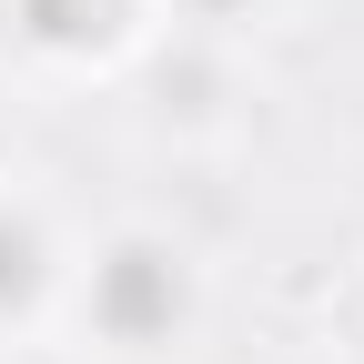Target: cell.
<instances>
[{"label": "cell", "instance_id": "6da1fadb", "mask_svg": "<svg viewBox=\"0 0 364 364\" xmlns=\"http://www.w3.org/2000/svg\"><path fill=\"white\" fill-rule=\"evenodd\" d=\"M203 253L172 233V223H112L91 253H71V284L51 324L102 354V364H172L203 334Z\"/></svg>", "mask_w": 364, "mask_h": 364}, {"label": "cell", "instance_id": "7a4b0ae2", "mask_svg": "<svg viewBox=\"0 0 364 364\" xmlns=\"http://www.w3.org/2000/svg\"><path fill=\"white\" fill-rule=\"evenodd\" d=\"M61 284H71V233L51 193L31 172H0V354H21L61 314Z\"/></svg>", "mask_w": 364, "mask_h": 364}, {"label": "cell", "instance_id": "3957f363", "mask_svg": "<svg viewBox=\"0 0 364 364\" xmlns=\"http://www.w3.org/2000/svg\"><path fill=\"white\" fill-rule=\"evenodd\" d=\"M142 11L152 0H0V31L41 71H112L142 41Z\"/></svg>", "mask_w": 364, "mask_h": 364}, {"label": "cell", "instance_id": "277c9868", "mask_svg": "<svg viewBox=\"0 0 364 364\" xmlns=\"http://www.w3.org/2000/svg\"><path fill=\"white\" fill-rule=\"evenodd\" d=\"M162 11H182V21H203V31H263L284 0H162Z\"/></svg>", "mask_w": 364, "mask_h": 364}]
</instances>
